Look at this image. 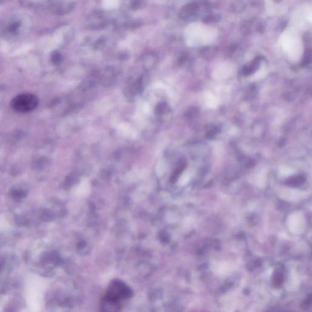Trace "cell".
Wrapping results in <instances>:
<instances>
[{"instance_id": "5b68a950", "label": "cell", "mask_w": 312, "mask_h": 312, "mask_svg": "<svg viewBox=\"0 0 312 312\" xmlns=\"http://www.w3.org/2000/svg\"><path fill=\"white\" fill-rule=\"evenodd\" d=\"M101 311L103 312H117L120 311V302L105 296L101 299L100 304Z\"/></svg>"}, {"instance_id": "7a4b0ae2", "label": "cell", "mask_w": 312, "mask_h": 312, "mask_svg": "<svg viewBox=\"0 0 312 312\" xmlns=\"http://www.w3.org/2000/svg\"><path fill=\"white\" fill-rule=\"evenodd\" d=\"M280 42L284 52L289 57L297 59L303 53V40L296 28L285 30L281 35Z\"/></svg>"}, {"instance_id": "277c9868", "label": "cell", "mask_w": 312, "mask_h": 312, "mask_svg": "<svg viewBox=\"0 0 312 312\" xmlns=\"http://www.w3.org/2000/svg\"><path fill=\"white\" fill-rule=\"evenodd\" d=\"M105 295L116 301L121 302L124 299L130 298L132 295V291L123 282L113 281L109 285Z\"/></svg>"}, {"instance_id": "6da1fadb", "label": "cell", "mask_w": 312, "mask_h": 312, "mask_svg": "<svg viewBox=\"0 0 312 312\" xmlns=\"http://www.w3.org/2000/svg\"><path fill=\"white\" fill-rule=\"evenodd\" d=\"M216 29L202 23H193L187 26L184 31V39L190 47L205 46L216 40Z\"/></svg>"}, {"instance_id": "8992f818", "label": "cell", "mask_w": 312, "mask_h": 312, "mask_svg": "<svg viewBox=\"0 0 312 312\" xmlns=\"http://www.w3.org/2000/svg\"><path fill=\"white\" fill-rule=\"evenodd\" d=\"M104 8L108 10L113 9L118 7L119 0H101Z\"/></svg>"}, {"instance_id": "ba28073f", "label": "cell", "mask_w": 312, "mask_h": 312, "mask_svg": "<svg viewBox=\"0 0 312 312\" xmlns=\"http://www.w3.org/2000/svg\"><path fill=\"white\" fill-rule=\"evenodd\" d=\"M302 182H303V177H297L288 181V184L291 186H297L298 185L302 184Z\"/></svg>"}, {"instance_id": "52a82bcc", "label": "cell", "mask_w": 312, "mask_h": 312, "mask_svg": "<svg viewBox=\"0 0 312 312\" xmlns=\"http://www.w3.org/2000/svg\"><path fill=\"white\" fill-rule=\"evenodd\" d=\"M284 281V276L282 274L278 273L274 276L273 283L274 286L276 288H279L281 286Z\"/></svg>"}, {"instance_id": "3957f363", "label": "cell", "mask_w": 312, "mask_h": 312, "mask_svg": "<svg viewBox=\"0 0 312 312\" xmlns=\"http://www.w3.org/2000/svg\"><path fill=\"white\" fill-rule=\"evenodd\" d=\"M39 104L36 96L31 93H23L12 100L11 105L15 111L20 113H29L34 110Z\"/></svg>"}, {"instance_id": "9c48e42d", "label": "cell", "mask_w": 312, "mask_h": 312, "mask_svg": "<svg viewBox=\"0 0 312 312\" xmlns=\"http://www.w3.org/2000/svg\"><path fill=\"white\" fill-rule=\"evenodd\" d=\"M165 107H166V105H164V104H159V105H157L156 109V113L157 114H161L162 113H163Z\"/></svg>"}]
</instances>
